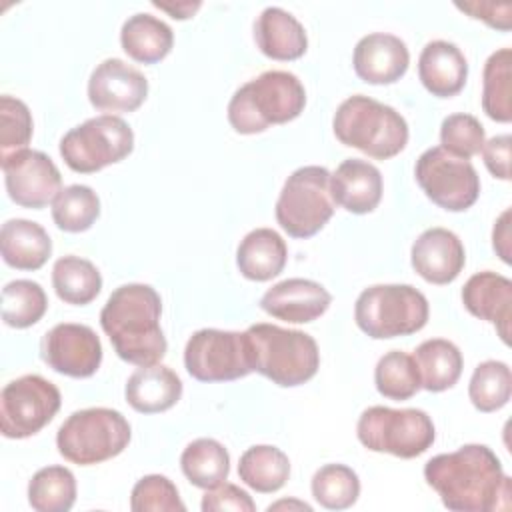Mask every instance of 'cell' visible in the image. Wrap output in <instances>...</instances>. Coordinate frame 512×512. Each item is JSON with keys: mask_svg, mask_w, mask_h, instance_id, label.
<instances>
[{"mask_svg": "<svg viewBox=\"0 0 512 512\" xmlns=\"http://www.w3.org/2000/svg\"><path fill=\"white\" fill-rule=\"evenodd\" d=\"M100 216L98 194L84 184H72L58 192L52 202V220L64 232H84Z\"/></svg>", "mask_w": 512, "mask_h": 512, "instance_id": "cell-34", "label": "cell"}, {"mask_svg": "<svg viewBox=\"0 0 512 512\" xmlns=\"http://www.w3.org/2000/svg\"><path fill=\"white\" fill-rule=\"evenodd\" d=\"M156 8H160V10H164V12H168L172 18H176V20H186V18H190L202 4L200 2H176V4H168V2H152Z\"/></svg>", "mask_w": 512, "mask_h": 512, "instance_id": "cell-46", "label": "cell"}, {"mask_svg": "<svg viewBox=\"0 0 512 512\" xmlns=\"http://www.w3.org/2000/svg\"><path fill=\"white\" fill-rule=\"evenodd\" d=\"M334 208L328 168L302 166L286 178L280 190L276 220L288 236L310 238L326 226Z\"/></svg>", "mask_w": 512, "mask_h": 512, "instance_id": "cell-9", "label": "cell"}, {"mask_svg": "<svg viewBox=\"0 0 512 512\" xmlns=\"http://www.w3.org/2000/svg\"><path fill=\"white\" fill-rule=\"evenodd\" d=\"M76 502V478L64 466L40 468L28 482V504L36 512H68Z\"/></svg>", "mask_w": 512, "mask_h": 512, "instance_id": "cell-33", "label": "cell"}, {"mask_svg": "<svg viewBox=\"0 0 512 512\" xmlns=\"http://www.w3.org/2000/svg\"><path fill=\"white\" fill-rule=\"evenodd\" d=\"M134 132L126 120L114 114L88 118L68 130L60 140V156L66 166L80 174L98 172L130 156Z\"/></svg>", "mask_w": 512, "mask_h": 512, "instance_id": "cell-10", "label": "cell"}, {"mask_svg": "<svg viewBox=\"0 0 512 512\" xmlns=\"http://www.w3.org/2000/svg\"><path fill=\"white\" fill-rule=\"evenodd\" d=\"M52 286L62 302L86 306L100 294L102 276L90 260L68 254L54 262Z\"/></svg>", "mask_w": 512, "mask_h": 512, "instance_id": "cell-30", "label": "cell"}, {"mask_svg": "<svg viewBox=\"0 0 512 512\" xmlns=\"http://www.w3.org/2000/svg\"><path fill=\"white\" fill-rule=\"evenodd\" d=\"M510 394L512 374L506 362L484 360L474 368L468 384V396L476 410L496 412L508 404Z\"/></svg>", "mask_w": 512, "mask_h": 512, "instance_id": "cell-37", "label": "cell"}, {"mask_svg": "<svg viewBox=\"0 0 512 512\" xmlns=\"http://www.w3.org/2000/svg\"><path fill=\"white\" fill-rule=\"evenodd\" d=\"M162 300L150 284H122L106 300L100 326L114 352L130 364H158L168 348L160 328Z\"/></svg>", "mask_w": 512, "mask_h": 512, "instance_id": "cell-2", "label": "cell"}, {"mask_svg": "<svg viewBox=\"0 0 512 512\" xmlns=\"http://www.w3.org/2000/svg\"><path fill=\"white\" fill-rule=\"evenodd\" d=\"M240 480L260 494L278 492L290 476L288 456L270 444L250 446L238 462Z\"/></svg>", "mask_w": 512, "mask_h": 512, "instance_id": "cell-29", "label": "cell"}, {"mask_svg": "<svg viewBox=\"0 0 512 512\" xmlns=\"http://www.w3.org/2000/svg\"><path fill=\"white\" fill-rule=\"evenodd\" d=\"M410 64V52L402 38L386 32H372L358 40L352 66L366 84H394Z\"/></svg>", "mask_w": 512, "mask_h": 512, "instance_id": "cell-19", "label": "cell"}, {"mask_svg": "<svg viewBox=\"0 0 512 512\" xmlns=\"http://www.w3.org/2000/svg\"><path fill=\"white\" fill-rule=\"evenodd\" d=\"M180 468L190 484L202 490H210L226 482L230 472V456L224 444L218 440L196 438L184 448L180 456Z\"/></svg>", "mask_w": 512, "mask_h": 512, "instance_id": "cell-31", "label": "cell"}, {"mask_svg": "<svg viewBox=\"0 0 512 512\" xmlns=\"http://www.w3.org/2000/svg\"><path fill=\"white\" fill-rule=\"evenodd\" d=\"M358 440L372 452H386L398 458L424 454L436 438L432 418L420 408H366L356 424Z\"/></svg>", "mask_w": 512, "mask_h": 512, "instance_id": "cell-8", "label": "cell"}, {"mask_svg": "<svg viewBox=\"0 0 512 512\" xmlns=\"http://www.w3.org/2000/svg\"><path fill=\"white\" fill-rule=\"evenodd\" d=\"M510 146H512L510 134H498V136H492L488 142H484L480 152L488 172L494 178L510 180Z\"/></svg>", "mask_w": 512, "mask_h": 512, "instance_id": "cell-44", "label": "cell"}, {"mask_svg": "<svg viewBox=\"0 0 512 512\" xmlns=\"http://www.w3.org/2000/svg\"><path fill=\"white\" fill-rule=\"evenodd\" d=\"M512 50L492 52L482 72V110L496 122L512 120Z\"/></svg>", "mask_w": 512, "mask_h": 512, "instance_id": "cell-32", "label": "cell"}, {"mask_svg": "<svg viewBox=\"0 0 512 512\" xmlns=\"http://www.w3.org/2000/svg\"><path fill=\"white\" fill-rule=\"evenodd\" d=\"M132 512H184L186 506L180 500L174 482L162 474H148L140 478L130 494Z\"/></svg>", "mask_w": 512, "mask_h": 512, "instance_id": "cell-41", "label": "cell"}, {"mask_svg": "<svg viewBox=\"0 0 512 512\" xmlns=\"http://www.w3.org/2000/svg\"><path fill=\"white\" fill-rule=\"evenodd\" d=\"M120 44L132 60L140 64H156L170 54L174 32L164 20L138 12L122 24Z\"/></svg>", "mask_w": 512, "mask_h": 512, "instance_id": "cell-27", "label": "cell"}, {"mask_svg": "<svg viewBox=\"0 0 512 512\" xmlns=\"http://www.w3.org/2000/svg\"><path fill=\"white\" fill-rule=\"evenodd\" d=\"M464 308L490 324H494L504 344H510L512 322V280L492 270L470 276L462 288Z\"/></svg>", "mask_w": 512, "mask_h": 512, "instance_id": "cell-20", "label": "cell"}, {"mask_svg": "<svg viewBox=\"0 0 512 512\" xmlns=\"http://www.w3.org/2000/svg\"><path fill=\"white\" fill-rule=\"evenodd\" d=\"M286 258V242L272 228L250 230L236 250V266L240 274L254 282H266L278 276L286 266Z\"/></svg>", "mask_w": 512, "mask_h": 512, "instance_id": "cell-26", "label": "cell"}, {"mask_svg": "<svg viewBox=\"0 0 512 512\" xmlns=\"http://www.w3.org/2000/svg\"><path fill=\"white\" fill-rule=\"evenodd\" d=\"M258 50L272 60H298L308 48L304 26L284 8L268 6L254 22Z\"/></svg>", "mask_w": 512, "mask_h": 512, "instance_id": "cell-23", "label": "cell"}, {"mask_svg": "<svg viewBox=\"0 0 512 512\" xmlns=\"http://www.w3.org/2000/svg\"><path fill=\"white\" fill-rule=\"evenodd\" d=\"M418 78L432 96H456L468 78L466 56L448 40H432L420 52Z\"/></svg>", "mask_w": 512, "mask_h": 512, "instance_id": "cell-22", "label": "cell"}, {"mask_svg": "<svg viewBox=\"0 0 512 512\" xmlns=\"http://www.w3.org/2000/svg\"><path fill=\"white\" fill-rule=\"evenodd\" d=\"M184 366L198 382H230L254 372L246 332L202 328L184 348Z\"/></svg>", "mask_w": 512, "mask_h": 512, "instance_id": "cell-11", "label": "cell"}, {"mask_svg": "<svg viewBox=\"0 0 512 512\" xmlns=\"http://www.w3.org/2000/svg\"><path fill=\"white\" fill-rule=\"evenodd\" d=\"M414 360L420 374V384L428 392H444L452 388L462 374V352L460 348L444 338L424 340L414 350Z\"/></svg>", "mask_w": 512, "mask_h": 512, "instance_id": "cell-28", "label": "cell"}, {"mask_svg": "<svg viewBox=\"0 0 512 512\" xmlns=\"http://www.w3.org/2000/svg\"><path fill=\"white\" fill-rule=\"evenodd\" d=\"M492 246H494V252L500 256L502 262H506V264L512 262V258H510V210L508 208L494 222Z\"/></svg>", "mask_w": 512, "mask_h": 512, "instance_id": "cell-45", "label": "cell"}, {"mask_svg": "<svg viewBox=\"0 0 512 512\" xmlns=\"http://www.w3.org/2000/svg\"><path fill=\"white\" fill-rule=\"evenodd\" d=\"M0 252L16 270H38L52 254V240L44 226L26 218H12L2 224Z\"/></svg>", "mask_w": 512, "mask_h": 512, "instance_id": "cell-25", "label": "cell"}, {"mask_svg": "<svg viewBox=\"0 0 512 512\" xmlns=\"http://www.w3.org/2000/svg\"><path fill=\"white\" fill-rule=\"evenodd\" d=\"M428 300L410 284H374L354 304L356 326L374 340L410 336L428 322Z\"/></svg>", "mask_w": 512, "mask_h": 512, "instance_id": "cell-6", "label": "cell"}, {"mask_svg": "<svg viewBox=\"0 0 512 512\" xmlns=\"http://www.w3.org/2000/svg\"><path fill=\"white\" fill-rule=\"evenodd\" d=\"M412 268L430 284H450L466 264L462 240L448 228H428L412 244Z\"/></svg>", "mask_w": 512, "mask_h": 512, "instance_id": "cell-17", "label": "cell"}, {"mask_svg": "<svg viewBox=\"0 0 512 512\" xmlns=\"http://www.w3.org/2000/svg\"><path fill=\"white\" fill-rule=\"evenodd\" d=\"M246 336L254 370L274 384L292 388L316 376L320 350L310 334L260 322L248 326Z\"/></svg>", "mask_w": 512, "mask_h": 512, "instance_id": "cell-5", "label": "cell"}, {"mask_svg": "<svg viewBox=\"0 0 512 512\" xmlns=\"http://www.w3.org/2000/svg\"><path fill=\"white\" fill-rule=\"evenodd\" d=\"M48 308L44 288L34 280H12L2 288V320L10 328L34 326Z\"/></svg>", "mask_w": 512, "mask_h": 512, "instance_id": "cell-36", "label": "cell"}, {"mask_svg": "<svg viewBox=\"0 0 512 512\" xmlns=\"http://www.w3.org/2000/svg\"><path fill=\"white\" fill-rule=\"evenodd\" d=\"M312 496L326 510H346L360 496V478L346 464H324L312 476Z\"/></svg>", "mask_w": 512, "mask_h": 512, "instance_id": "cell-38", "label": "cell"}, {"mask_svg": "<svg viewBox=\"0 0 512 512\" xmlns=\"http://www.w3.org/2000/svg\"><path fill=\"white\" fill-rule=\"evenodd\" d=\"M414 176L422 192L448 212H464L480 196V178L472 162L442 146L428 148L418 156Z\"/></svg>", "mask_w": 512, "mask_h": 512, "instance_id": "cell-13", "label": "cell"}, {"mask_svg": "<svg viewBox=\"0 0 512 512\" xmlns=\"http://www.w3.org/2000/svg\"><path fill=\"white\" fill-rule=\"evenodd\" d=\"M280 508H298V510H306V512H312V506L306 504V502H298V500H280L276 504H270L268 510H280Z\"/></svg>", "mask_w": 512, "mask_h": 512, "instance_id": "cell-47", "label": "cell"}, {"mask_svg": "<svg viewBox=\"0 0 512 512\" xmlns=\"http://www.w3.org/2000/svg\"><path fill=\"white\" fill-rule=\"evenodd\" d=\"M60 404V390L40 374H24L10 380L0 392L2 436L22 440L38 434L52 422Z\"/></svg>", "mask_w": 512, "mask_h": 512, "instance_id": "cell-12", "label": "cell"}, {"mask_svg": "<svg viewBox=\"0 0 512 512\" xmlns=\"http://www.w3.org/2000/svg\"><path fill=\"white\" fill-rule=\"evenodd\" d=\"M124 396L126 402L140 414L166 412L180 400L182 380L168 366H140L126 380Z\"/></svg>", "mask_w": 512, "mask_h": 512, "instance_id": "cell-24", "label": "cell"}, {"mask_svg": "<svg viewBox=\"0 0 512 512\" xmlns=\"http://www.w3.org/2000/svg\"><path fill=\"white\" fill-rule=\"evenodd\" d=\"M6 192L22 208L40 210L62 190L58 166L40 150H18L2 158Z\"/></svg>", "mask_w": 512, "mask_h": 512, "instance_id": "cell-14", "label": "cell"}, {"mask_svg": "<svg viewBox=\"0 0 512 512\" xmlns=\"http://www.w3.org/2000/svg\"><path fill=\"white\" fill-rule=\"evenodd\" d=\"M32 114L14 96H0V158L24 150L32 140Z\"/></svg>", "mask_w": 512, "mask_h": 512, "instance_id": "cell-40", "label": "cell"}, {"mask_svg": "<svg viewBox=\"0 0 512 512\" xmlns=\"http://www.w3.org/2000/svg\"><path fill=\"white\" fill-rule=\"evenodd\" d=\"M132 430L122 412L96 406L72 412L56 432L58 452L72 464L92 466L124 452Z\"/></svg>", "mask_w": 512, "mask_h": 512, "instance_id": "cell-7", "label": "cell"}, {"mask_svg": "<svg viewBox=\"0 0 512 512\" xmlns=\"http://www.w3.org/2000/svg\"><path fill=\"white\" fill-rule=\"evenodd\" d=\"M440 142H442V148L448 150L450 154L470 160L472 156L480 154L486 142V132L476 116L458 112L442 120Z\"/></svg>", "mask_w": 512, "mask_h": 512, "instance_id": "cell-39", "label": "cell"}, {"mask_svg": "<svg viewBox=\"0 0 512 512\" xmlns=\"http://www.w3.org/2000/svg\"><path fill=\"white\" fill-rule=\"evenodd\" d=\"M40 356L58 374L88 378L100 368L102 344L90 326L62 322L42 336Z\"/></svg>", "mask_w": 512, "mask_h": 512, "instance_id": "cell-15", "label": "cell"}, {"mask_svg": "<svg viewBox=\"0 0 512 512\" xmlns=\"http://www.w3.org/2000/svg\"><path fill=\"white\" fill-rule=\"evenodd\" d=\"M332 302L330 292L308 278H288L264 292L260 308L276 320L306 324L320 318Z\"/></svg>", "mask_w": 512, "mask_h": 512, "instance_id": "cell-18", "label": "cell"}, {"mask_svg": "<svg viewBox=\"0 0 512 512\" xmlns=\"http://www.w3.org/2000/svg\"><path fill=\"white\" fill-rule=\"evenodd\" d=\"M330 192L344 210L368 214L382 200V174L366 160L348 158L330 174Z\"/></svg>", "mask_w": 512, "mask_h": 512, "instance_id": "cell-21", "label": "cell"}, {"mask_svg": "<svg viewBox=\"0 0 512 512\" xmlns=\"http://www.w3.org/2000/svg\"><path fill=\"white\" fill-rule=\"evenodd\" d=\"M374 384L388 400L412 398L422 388L414 356L402 350L386 352L374 368Z\"/></svg>", "mask_w": 512, "mask_h": 512, "instance_id": "cell-35", "label": "cell"}, {"mask_svg": "<svg viewBox=\"0 0 512 512\" xmlns=\"http://www.w3.org/2000/svg\"><path fill=\"white\" fill-rule=\"evenodd\" d=\"M332 130L344 146L358 148L374 160L400 154L410 136L400 112L364 94H354L336 108Z\"/></svg>", "mask_w": 512, "mask_h": 512, "instance_id": "cell-4", "label": "cell"}, {"mask_svg": "<svg viewBox=\"0 0 512 512\" xmlns=\"http://www.w3.org/2000/svg\"><path fill=\"white\" fill-rule=\"evenodd\" d=\"M424 478L454 512H494L512 504V482L500 458L484 444H464L432 456L424 466Z\"/></svg>", "mask_w": 512, "mask_h": 512, "instance_id": "cell-1", "label": "cell"}, {"mask_svg": "<svg viewBox=\"0 0 512 512\" xmlns=\"http://www.w3.org/2000/svg\"><path fill=\"white\" fill-rule=\"evenodd\" d=\"M306 90L296 74L266 70L242 84L228 102V122L238 134H260L302 114Z\"/></svg>", "mask_w": 512, "mask_h": 512, "instance_id": "cell-3", "label": "cell"}, {"mask_svg": "<svg viewBox=\"0 0 512 512\" xmlns=\"http://www.w3.org/2000/svg\"><path fill=\"white\" fill-rule=\"evenodd\" d=\"M202 512H222V510H232V512H254L256 504L252 496L242 490L236 484L222 482L210 490H206L202 498Z\"/></svg>", "mask_w": 512, "mask_h": 512, "instance_id": "cell-42", "label": "cell"}, {"mask_svg": "<svg viewBox=\"0 0 512 512\" xmlns=\"http://www.w3.org/2000/svg\"><path fill=\"white\" fill-rule=\"evenodd\" d=\"M456 8L470 14V18L482 20L488 26L508 32L512 26V4L510 2H486V0H474V2H456Z\"/></svg>", "mask_w": 512, "mask_h": 512, "instance_id": "cell-43", "label": "cell"}, {"mask_svg": "<svg viewBox=\"0 0 512 512\" xmlns=\"http://www.w3.org/2000/svg\"><path fill=\"white\" fill-rule=\"evenodd\" d=\"M146 96V76L120 58L102 60L90 74L88 100L100 112H134Z\"/></svg>", "mask_w": 512, "mask_h": 512, "instance_id": "cell-16", "label": "cell"}]
</instances>
